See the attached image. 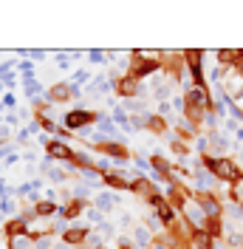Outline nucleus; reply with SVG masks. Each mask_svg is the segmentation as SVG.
<instances>
[{
	"label": "nucleus",
	"instance_id": "1",
	"mask_svg": "<svg viewBox=\"0 0 243 249\" xmlns=\"http://www.w3.org/2000/svg\"><path fill=\"white\" fill-rule=\"evenodd\" d=\"M201 161H204V167L212 173L224 187L243 184V167L232 159V156H212V153H207V156H201Z\"/></svg>",
	"mask_w": 243,
	"mask_h": 249
},
{
	"label": "nucleus",
	"instance_id": "2",
	"mask_svg": "<svg viewBox=\"0 0 243 249\" xmlns=\"http://www.w3.org/2000/svg\"><path fill=\"white\" fill-rule=\"evenodd\" d=\"M93 124H96V110L85 108V99L76 102L71 110H65V116H62V127H68L71 133H82L85 127H93Z\"/></svg>",
	"mask_w": 243,
	"mask_h": 249
},
{
	"label": "nucleus",
	"instance_id": "3",
	"mask_svg": "<svg viewBox=\"0 0 243 249\" xmlns=\"http://www.w3.org/2000/svg\"><path fill=\"white\" fill-rule=\"evenodd\" d=\"M204 57H207V51H201V48H190V51H184L187 77H190V82H192V88H209V82H207V71H204Z\"/></svg>",
	"mask_w": 243,
	"mask_h": 249
},
{
	"label": "nucleus",
	"instance_id": "4",
	"mask_svg": "<svg viewBox=\"0 0 243 249\" xmlns=\"http://www.w3.org/2000/svg\"><path fill=\"white\" fill-rule=\"evenodd\" d=\"M147 204H150V213H153V215L164 224V230L175 227V221L181 218V215H178V210L167 201V196H164V193H156V196H150V201H147Z\"/></svg>",
	"mask_w": 243,
	"mask_h": 249
},
{
	"label": "nucleus",
	"instance_id": "5",
	"mask_svg": "<svg viewBox=\"0 0 243 249\" xmlns=\"http://www.w3.org/2000/svg\"><path fill=\"white\" fill-rule=\"evenodd\" d=\"M195 204L207 218H224L226 213V201L221 193H195Z\"/></svg>",
	"mask_w": 243,
	"mask_h": 249
},
{
	"label": "nucleus",
	"instance_id": "6",
	"mask_svg": "<svg viewBox=\"0 0 243 249\" xmlns=\"http://www.w3.org/2000/svg\"><path fill=\"white\" fill-rule=\"evenodd\" d=\"M99 153L105 159H110L113 164H130L133 161V153L127 150V142H105L99 147Z\"/></svg>",
	"mask_w": 243,
	"mask_h": 249
},
{
	"label": "nucleus",
	"instance_id": "7",
	"mask_svg": "<svg viewBox=\"0 0 243 249\" xmlns=\"http://www.w3.org/2000/svg\"><path fill=\"white\" fill-rule=\"evenodd\" d=\"M43 150H46V156L48 159H54L57 164H68V161H74V156H76L74 147H71L68 142H60V139H51Z\"/></svg>",
	"mask_w": 243,
	"mask_h": 249
},
{
	"label": "nucleus",
	"instance_id": "8",
	"mask_svg": "<svg viewBox=\"0 0 243 249\" xmlns=\"http://www.w3.org/2000/svg\"><path fill=\"white\" fill-rule=\"evenodd\" d=\"M46 99L57 108V105H65V102H74V91H71V82L68 79H60L54 82L51 88H46Z\"/></svg>",
	"mask_w": 243,
	"mask_h": 249
},
{
	"label": "nucleus",
	"instance_id": "9",
	"mask_svg": "<svg viewBox=\"0 0 243 249\" xmlns=\"http://www.w3.org/2000/svg\"><path fill=\"white\" fill-rule=\"evenodd\" d=\"M96 130H99L107 142H124V136L119 133V127L113 122V116L105 113V110H96Z\"/></svg>",
	"mask_w": 243,
	"mask_h": 249
},
{
	"label": "nucleus",
	"instance_id": "10",
	"mask_svg": "<svg viewBox=\"0 0 243 249\" xmlns=\"http://www.w3.org/2000/svg\"><path fill=\"white\" fill-rule=\"evenodd\" d=\"M119 196H116V193H113V190H99V193H96V196H93V207H96V210H99V213H102V215L107 218V213H113V210H119Z\"/></svg>",
	"mask_w": 243,
	"mask_h": 249
},
{
	"label": "nucleus",
	"instance_id": "11",
	"mask_svg": "<svg viewBox=\"0 0 243 249\" xmlns=\"http://www.w3.org/2000/svg\"><path fill=\"white\" fill-rule=\"evenodd\" d=\"M207 136H209V153L212 156H229L232 144H229L226 133H221V130H209Z\"/></svg>",
	"mask_w": 243,
	"mask_h": 249
},
{
	"label": "nucleus",
	"instance_id": "12",
	"mask_svg": "<svg viewBox=\"0 0 243 249\" xmlns=\"http://www.w3.org/2000/svg\"><path fill=\"white\" fill-rule=\"evenodd\" d=\"M102 187H105V190H113V193H130V181L116 170L107 173L105 178H102Z\"/></svg>",
	"mask_w": 243,
	"mask_h": 249
},
{
	"label": "nucleus",
	"instance_id": "13",
	"mask_svg": "<svg viewBox=\"0 0 243 249\" xmlns=\"http://www.w3.org/2000/svg\"><path fill=\"white\" fill-rule=\"evenodd\" d=\"M31 232V224H26L23 218H9L3 224V241L6 238H15V235H29Z\"/></svg>",
	"mask_w": 243,
	"mask_h": 249
},
{
	"label": "nucleus",
	"instance_id": "14",
	"mask_svg": "<svg viewBox=\"0 0 243 249\" xmlns=\"http://www.w3.org/2000/svg\"><path fill=\"white\" fill-rule=\"evenodd\" d=\"M212 57L224 71H232L238 62V48H218V51H212Z\"/></svg>",
	"mask_w": 243,
	"mask_h": 249
},
{
	"label": "nucleus",
	"instance_id": "15",
	"mask_svg": "<svg viewBox=\"0 0 243 249\" xmlns=\"http://www.w3.org/2000/svg\"><path fill=\"white\" fill-rule=\"evenodd\" d=\"M60 210H62L60 201H46V198H43L40 204H34V215L43 218V221H46V218H57L60 215Z\"/></svg>",
	"mask_w": 243,
	"mask_h": 249
},
{
	"label": "nucleus",
	"instance_id": "16",
	"mask_svg": "<svg viewBox=\"0 0 243 249\" xmlns=\"http://www.w3.org/2000/svg\"><path fill=\"white\" fill-rule=\"evenodd\" d=\"M153 241H156V235H153L144 224H136V227H133V244H136V249L153 247Z\"/></svg>",
	"mask_w": 243,
	"mask_h": 249
},
{
	"label": "nucleus",
	"instance_id": "17",
	"mask_svg": "<svg viewBox=\"0 0 243 249\" xmlns=\"http://www.w3.org/2000/svg\"><path fill=\"white\" fill-rule=\"evenodd\" d=\"M6 249H37L31 235H15V238H6Z\"/></svg>",
	"mask_w": 243,
	"mask_h": 249
},
{
	"label": "nucleus",
	"instance_id": "18",
	"mask_svg": "<svg viewBox=\"0 0 243 249\" xmlns=\"http://www.w3.org/2000/svg\"><path fill=\"white\" fill-rule=\"evenodd\" d=\"M71 196H74L76 201H88V204H91V198H93V187L82 184V181L76 178V184L71 187Z\"/></svg>",
	"mask_w": 243,
	"mask_h": 249
},
{
	"label": "nucleus",
	"instance_id": "19",
	"mask_svg": "<svg viewBox=\"0 0 243 249\" xmlns=\"http://www.w3.org/2000/svg\"><path fill=\"white\" fill-rule=\"evenodd\" d=\"M0 213L6 215V221L9 218H17L20 215V201L17 198H0Z\"/></svg>",
	"mask_w": 243,
	"mask_h": 249
},
{
	"label": "nucleus",
	"instance_id": "20",
	"mask_svg": "<svg viewBox=\"0 0 243 249\" xmlns=\"http://www.w3.org/2000/svg\"><path fill=\"white\" fill-rule=\"evenodd\" d=\"M91 79H93V74L88 71V68H76L74 74L68 77V82H71V85H79V88H85V85H91Z\"/></svg>",
	"mask_w": 243,
	"mask_h": 249
},
{
	"label": "nucleus",
	"instance_id": "21",
	"mask_svg": "<svg viewBox=\"0 0 243 249\" xmlns=\"http://www.w3.org/2000/svg\"><path fill=\"white\" fill-rule=\"evenodd\" d=\"M46 178H48V181H51V187H65V184H68V181H71V176H68V173L62 170L60 164H57L54 170L48 173Z\"/></svg>",
	"mask_w": 243,
	"mask_h": 249
},
{
	"label": "nucleus",
	"instance_id": "22",
	"mask_svg": "<svg viewBox=\"0 0 243 249\" xmlns=\"http://www.w3.org/2000/svg\"><path fill=\"white\" fill-rule=\"evenodd\" d=\"M23 88H26V96H29L31 102H34V99H40V96H46V88H43V82H40V79H31V82H26Z\"/></svg>",
	"mask_w": 243,
	"mask_h": 249
},
{
	"label": "nucleus",
	"instance_id": "23",
	"mask_svg": "<svg viewBox=\"0 0 243 249\" xmlns=\"http://www.w3.org/2000/svg\"><path fill=\"white\" fill-rule=\"evenodd\" d=\"M54 62L60 65V71H71V68H74V57H71V51H57V54H54Z\"/></svg>",
	"mask_w": 243,
	"mask_h": 249
},
{
	"label": "nucleus",
	"instance_id": "24",
	"mask_svg": "<svg viewBox=\"0 0 243 249\" xmlns=\"http://www.w3.org/2000/svg\"><path fill=\"white\" fill-rule=\"evenodd\" d=\"M133 167H136L139 173H144V176H150V173H153L150 159H147V156H141V153H133Z\"/></svg>",
	"mask_w": 243,
	"mask_h": 249
},
{
	"label": "nucleus",
	"instance_id": "25",
	"mask_svg": "<svg viewBox=\"0 0 243 249\" xmlns=\"http://www.w3.org/2000/svg\"><path fill=\"white\" fill-rule=\"evenodd\" d=\"M192 150H195L198 156H207L209 153V136H207V133H198L195 142H192Z\"/></svg>",
	"mask_w": 243,
	"mask_h": 249
},
{
	"label": "nucleus",
	"instance_id": "26",
	"mask_svg": "<svg viewBox=\"0 0 243 249\" xmlns=\"http://www.w3.org/2000/svg\"><path fill=\"white\" fill-rule=\"evenodd\" d=\"M17 71H20V77H29V74L37 77V62L29 60V57H23V60L17 62Z\"/></svg>",
	"mask_w": 243,
	"mask_h": 249
},
{
	"label": "nucleus",
	"instance_id": "27",
	"mask_svg": "<svg viewBox=\"0 0 243 249\" xmlns=\"http://www.w3.org/2000/svg\"><path fill=\"white\" fill-rule=\"evenodd\" d=\"M85 57H88V62H91V65H110V60H107V51H99V48L88 51Z\"/></svg>",
	"mask_w": 243,
	"mask_h": 249
},
{
	"label": "nucleus",
	"instance_id": "28",
	"mask_svg": "<svg viewBox=\"0 0 243 249\" xmlns=\"http://www.w3.org/2000/svg\"><path fill=\"white\" fill-rule=\"evenodd\" d=\"M85 221H88V224H91V227H99V224H102V221H105V215H102V213H99V210H96V207H88V210H85Z\"/></svg>",
	"mask_w": 243,
	"mask_h": 249
},
{
	"label": "nucleus",
	"instance_id": "29",
	"mask_svg": "<svg viewBox=\"0 0 243 249\" xmlns=\"http://www.w3.org/2000/svg\"><path fill=\"white\" fill-rule=\"evenodd\" d=\"M102 247H105V238L96 232V230H91V235H88V241H85L82 249H102Z\"/></svg>",
	"mask_w": 243,
	"mask_h": 249
},
{
	"label": "nucleus",
	"instance_id": "30",
	"mask_svg": "<svg viewBox=\"0 0 243 249\" xmlns=\"http://www.w3.org/2000/svg\"><path fill=\"white\" fill-rule=\"evenodd\" d=\"M93 230H96V232L102 235L105 241H107V238H116V227H113V224H110L107 218H105V221H102V224H99V227H93Z\"/></svg>",
	"mask_w": 243,
	"mask_h": 249
},
{
	"label": "nucleus",
	"instance_id": "31",
	"mask_svg": "<svg viewBox=\"0 0 243 249\" xmlns=\"http://www.w3.org/2000/svg\"><path fill=\"white\" fill-rule=\"evenodd\" d=\"M20 122H23V119H20V113H17V110H9V113L3 116V124H9L12 130H20V127H23Z\"/></svg>",
	"mask_w": 243,
	"mask_h": 249
},
{
	"label": "nucleus",
	"instance_id": "32",
	"mask_svg": "<svg viewBox=\"0 0 243 249\" xmlns=\"http://www.w3.org/2000/svg\"><path fill=\"white\" fill-rule=\"evenodd\" d=\"M15 144L17 147H23V144H34V139H31V133H29V127H20L15 133Z\"/></svg>",
	"mask_w": 243,
	"mask_h": 249
},
{
	"label": "nucleus",
	"instance_id": "33",
	"mask_svg": "<svg viewBox=\"0 0 243 249\" xmlns=\"http://www.w3.org/2000/svg\"><path fill=\"white\" fill-rule=\"evenodd\" d=\"M54 167H57V161H54V159H48V156H43V159H40V164H37V173H40V176H48Z\"/></svg>",
	"mask_w": 243,
	"mask_h": 249
},
{
	"label": "nucleus",
	"instance_id": "34",
	"mask_svg": "<svg viewBox=\"0 0 243 249\" xmlns=\"http://www.w3.org/2000/svg\"><path fill=\"white\" fill-rule=\"evenodd\" d=\"M0 82H3V85H6V91H15L17 85H20V74H6V77H0Z\"/></svg>",
	"mask_w": 243,
	"mask_h": 249
},
{
	"label": "nucleus",
	"instance_id": "35",
	"mask_svg": "<svg viewBox=\"0 0 243 249\" xmlns=\"http://www.w3.org/2000/svg\"><path fill=\"white\" fill-rule=\"evenodd\" d=\"M12 153H17V144H15V142H0V161H6Z\"/></svg>",
	"mask_w": 243,
	"mask_h": 249
},
{
	"label": "nucleus",
	"instance_id": "36",
	"mask_svg": "<svg viewBox=\"0 0 243 249\" xmlns=\"http://www.w3.org/2000/svg\"><path fill=\"white\" fill-rule=\"evenodd\" d=\"M3 105H6V110H17V96H15V91H6L3 93V99H0Z\"/></svg>",
	"mask_w": 243,
	"mask_h": 249
},
{
	"label": "nucleus",
	"instance_id": "37",
	"mask_svg": "<svg viewBox=\"0 0 243 249\" xmlns=\"http://www.w3.org/2000/svg\"><path fill=\"white\" fill-rule=\"evenodd\" d=\"M224 127H226L229 133H235V136H238V133L243 130V122H238V119H226V122H224Z\"/></svg>",
	"mask_w": 243,
	"mask_h": 249
},
{
	"label": "nucleus",
	"instance_id": "38",
	"mask_svg": "<svg viewBox=\"0 0 243 249\" xmlns=\"http://www.w3.org/2000/svg\"><path fill=\"white\" fill-rule=\"evenodd\" d=\"M43 198H46V201H57V198H60V193H57V187H51V184H48L46 190H43Z\"/></svg>",
	"mask_w": 243,
	"mask_h": 249
},
{
	"label": "nucleus",
	"instance_id": "39",
	"mask_svg": "<svg viewBox=\"0 0 243 249\" xmlns=\"http://www.w3.org/2000/svg\"><path fill=\"white\" fill-rule=\"evenodd\" d=\"M20 161H23V153H12L9 159H6V161H3V164H6V170H9V167H15V164H20Z\"/></svg>",
	"mask_w": 243,
	"mask_h": 249
},
{
	"label": "nucleus",
	"instance_id": "40",
	"mask_svg": "<svg viewBox=\"0 0 243 249\" xmlns=\"http://www.w3.org/2000/svg\"><path fill=\"white\" fill-rule=\"evenodd\" d=\"M170 110H173V102H158V110H156V113L167 119V116H170Z\"/></svg>",
	"mask_w": 243,
	"mask_h": 249
},
{
	"label": "nucleus",
	"instance_id": "41",
	"mask_svg": "<svg viewBox=\"0 0 243 249\" xmlns=\"http://www.w3.org/2000/svg\"><path fill=\"white\" fill-rule=\"evenodd\" d=\"M170 102H173V108L178 110V113H184V93H178V96H173Z\"/></svg>",
	"mask_w": 243,
	"mask_h": 249
},
{
	"label": "nucleus",
	"instance_id": "42",
	"mask_svg": "<svg viewBox=\"0 0 243 249\" xmlns=\"http://www.w3.org/2000/svg\"><path fill=\"white\" fill-rule=\"evenodd\" d=\"M23 161H26L29 167H34V164H37V153H34V150H26V153H23Z\"/></svg>",
	"mask_w": 243,
	"mask_h": 249
},
{
	"label": "nucleus",
	"instance_id": "43",
	"mask_svg": "<svg viewBox=\"0 0 243 249\" xmlns=\"http://www.w3.org/2000/svg\"><path fill=\"white\" fill-rule=\"evenodd\" d=\"M130 221H133V215H130V213H124V210H119V224H122V227H130Z\"/></svg>",
	"mask_w": 243,
	"mask_h": 249
},
{
	"label": "nucleus",
	"instance_id": "44",
	"mask_svg": "<svg viewBox=\"0 0 243 249\" xmlns=\"http://www.w3.org/2000/svg\"><path fill=\"white\" fill-rule=\"evenodd\" d=\"M207 249H229V247H226V241H212Z\"/></svg>",
	"mask_w": 243,
	"mask_h": 249
},
{
	"label": "nucleus",
	"instance_id": "45",
	"mask_svg": "<svg viewBox=\"0 0 243 249\" xmlns=\"http://www.w3.org/2000/svg\"><path fill=\"white\" fill-rule=\"evenodd\" d=\"M3 176H6V164H3V161H0V178H3Z\"/></svg>",
	"mask_w": 243,
	"mask_h": 249
},
{
	"label": "nucleus",
	"instance_id": "46",
	"mask_svg": "<svg viewBox=\"0 0 243 249\" xmlns=\"http://www.w3.org/2000/svg\"><path fill=\"white\" fill-rule=\"evenodd\" d=\"M3 224H6V215H3V213H0V227H3Z\"/></svg>",
	"mask_w": 243,
	"mask_h": 249
},
{
	"label": "nucleus",
	"instance_id": "47",
	"mask_svg": "<svg viewBox=\"0 0 243 249\" xmlns=\"http://www.w3.org/2000/svg\"><path fill=\"white\" fill-rule=\"evenodd\" d=\"M190 249H204V247H190Z\"/></svg>",
	"mask_w": 243,
	"mask_h": 249
},
{
	"label": "nucleus",
	"instance_id": "48",
	"mask_svg": "<svg viewBox=\"0 0 243 249\" xmlns=\"http://www.w3.org/2000/svg\"><path fill=\"white\" fill-rule=\"evenodd\" d=\"M241 198H243V187H241Z\"/></svg>",
	"mask_w": 243,
	"mask_h": 249
}]
</instances>
